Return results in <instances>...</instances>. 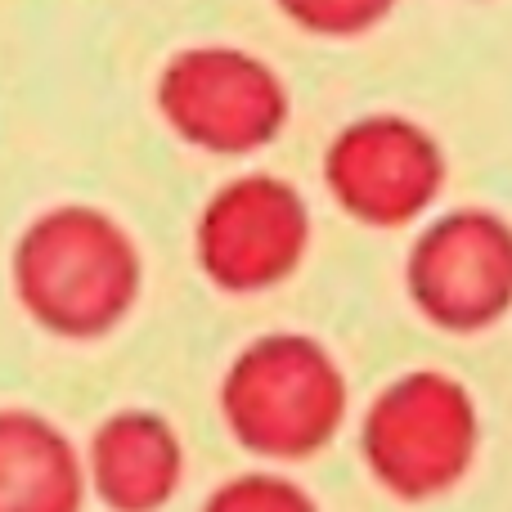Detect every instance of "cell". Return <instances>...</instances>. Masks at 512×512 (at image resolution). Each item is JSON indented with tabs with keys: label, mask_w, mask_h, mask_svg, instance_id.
Returning <instances> with one entry per match:
<instances>
[{
	"label": "cell",
	"mask_w": 512,
	"mask_h": 512,
	"mask_svg": "<svg viewBox=\"0 0 512 512\" xmlns=\"http://www.w3.org/2000/svg\"><path fill=\"white\" fill-rule=\"evenodd\" d=\"M158 113L185 144L221 158L265 149L288 122V90L239 45H189L158 77Z\"/></svg>",
	"instance_id": "obj_4"
},
{
	"label": "cell",
	"mask_w": 512,
	"mask_h": 512,
	"mask_svg": "<svg viewBox=\"0 0 512 512\" xmlns=\"http://www.w3.org/2000/svg\"><path fill=\"white\" fill-rule=\"evenodd\" d=\"M324 185L351 221L396 230L436 203L445 185V153L409 117L369 113L333 135L324 153Z\"/></svg>",
	"instance_id": "obj_6"
},
{
	"label": "cell",
	"mask_w": 512,
	"mask_h": 512,
	"mask_svg": "<svg viewBox=\"0 0 512 512\" xmlns=\"http://www.w3.org/2000/svg\"><path fill=\"white\" fill-rule=\"evenodd\" d=\"M310 243L306 198L279 176H239L207 198L194 256L221 292H265L301 265Z\"/></svg>",
	"instance_id": "obj_7"
},
{
	"label": "cell",
	"mask_w": 512,
	"mask_h": 512,
	"mask_svg": "<svg viewBox=\"0 0 512 512\" xmlns=\"http://www.w3.org/2000/svg\"><path fill=\"white\" fill-rule=\"evenodd\" d=\"M405 288L445 333H481L512 310V225L495 212H445L409 248Z\"/></svg>",
	"instance_id": "obj_5"
},
{
	"label": "cell",
	"mask_w": 512,
	"mask_h": 512,
	"mask_svg": "<svg viewBox=\"0 0 512 512\" xmlns=\"http://www.w3.org/2000/svg\"><path fill=\"white\" fill-rule=\"evenodd\" d=\"M301 32L328 36V41H346V36H364L391 14L396 0H274Z\"/></svg>",
	"instance_id": "obj_11"
},
{
	"label": "cell",
	"mask_w": 512,
	"mask_h": 512,
	"mask_svg": "<svg viewBox=\"0 0 512 512\" xmlns=\"http://www.w3.org/2000/svg\"><path fill=\"white\" fill-rule=\"evenodd\" d=\"M481 414L472 391L441 369H409L378 391L360 423L373 481L405 504H427L472 472Z\"/></svg>",
	"instance_id": "obj_3"
},
{
	"label": "cell",
	"mask_w": 512,
	"mask_h": 512,
	"mask_svg": "<svg viewBox=\"0 0 512 512\" xmlns=\"http://www.w3.org/2000/svg\"><path fill=\"white\" fill-rule=\"evenodd\" d=\"M221 414L243 450L261 459H306L342 427L346 378L324 342L306 333H265L225 369Z\"/></svg>",
	"instance_id": "obj_2"
},
{
	"label": "cell",
	"mask_w": 512,
	"mask_h": 512,
	"mask_svg": "<svg viewBox=\"0 0 512 512\" xmlns=\"http://www.w3.org/2000/svg\"><path fill=\"white\" fill-rule=\"evenodd\" d=\"M144 283L135 239L108 212L86 203L50 207L14 248L18 306L45 333L90 342L131 315Z\"/></svg>",
	"instance_id": "obj_1"
},
{
	"label": "cell",
	"mask_w": 512,
	"mask_h": 512,
	"mask_svg": "<svg viewBox=\"0 0 512 512\" xmlns=\"http://www.w3.org/2000/svg\"><path fill=\"white\" fill-rule=\"evenodd\" d=\"M203 512H319L297 481L279 472H243L207 495Z\"/></svg>",
	"instance_id": "obj_10"
},
{
	"label": "cell",
	"mask_w": 512,
	"mask_h": 512,
	"mask_svg": "<svg viewBox=\"0 0 512 512\" xmlns=\"http://www.w3.org/2000/svg\"><path fill=\"white\" fill-rule=\"evenodd\" d=\"M86 468L72 441L32 409H0V512H81Z\"/></svg>",
	"instance_id": "obj_9"
},
{
	"label": "cell",
	"mask_w": 512,
	"mask_h": 512,
	"mask_svg": "<svg viewBox=\"0 0 512 512\" xmlns=\"http://www.w3.org/2000/svg\"><path fill=\"white\" fill-rule=\"evenodd\" d=\"M185 472L176 427L153 409H117L90 436V486L108 512H158Z\"/></svg>",
	"instance_id": "obj_8"
}]
</instances>
